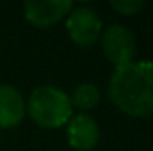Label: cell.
I'll use <instances>...</instances> for the list:
<instances>
[{"mask_svg":"<svg viewBox=\"0 0 153 151\" xmlns=\"http://www.w3.org/2000/svg\"><path fill=\"white\" fill-rule=\"evenodd\" d=\"M109 100L130 117L153 115V62H130L116 68L109 80Z\"/></svg>","mask_w":153,"mask_h":151,"instance_id":"obj_1","label":"cell"},{"mask_svg":"<svg viewBox=\"0 0 153 151\" xmlns=\"http://www.w3.org/2000/svg\"><path fill=\"white\" fill-rule=\"evenodd\" d=\"M27 114L38 126L53 130L64 126L71 119L73 105L62 89L55 85H41L29 96Z\"/></svg>","mask_w":153,"mask_h":151,"instance_id":"obj_2","label":"cell"},{"mask_svg":"<svg viewBox=\"0 0 153 151\" xmlns=\"http://www.w3.org/2000/svg\"><path fill=\"white\" fill-rule=\"evenodd\" d=\"M102 20L98 13L89 5H73L68 13L66 30L76 46L91 48L102 38Z\"/></svg>","mask_w":153,"mask_h":151,"instance_id":"obj_3","label":"cell"},{"mask_svg":"<svg viewBox=\"0 0 153 151\" xmlns=\"http://www.w3.org/2000/svg\"><path fill=\"white\" fill-rule=\"evenodd\" d=\"M102 50L105 57L114 64L116 68L126 66L134 62L137 46H135V38L130 29L125 25H111L105 30H102Z\"/></svg>","mask_w":153,"mask_h":151,"instance_id":"obj_4","label":"cell"},{"mask_svg":"<svg viewBox=\"0 0 153 151\" xmlns=\"http://www.w3.org/2000/svg\"><path fill=\"white\" fill-rule=\"evenodd\" d=\"M73 2L68 0H50V2H25L23 4V14L25 20L38 27L46 29L55 23H59L68 13L73 9Z\"/></svg>","mask_w":153,"mask_h":151,"instance_id":"obj_5","label":"cell"},{"mask_svg":"<svg viewBox=\"0 0 153 151\" xmlns=\"http://www.w3.org/2000/svg\"><path fill=\"white\" fill-rule=\"evenodd\" d=\"M66 137L76 151H91L100 141V126L89 114H75L68 121Z\"/></svg>","mask_w":153,"mask_h":151,"instance_id":"obj_6","label":"cell"},{"mask_svg":"<svg viewBox=\"0 0 153 151\" xmlns=\"http://www.w3.org/2000/svg\"><path fill=\"white\" fill-rule=\"evenodd\" d=\"M27 103L23 94L13 85H0V128H14L23 121Z\"/></svg>","mask_w":153,"mask_h":151,"instance_id":"obj_7","label":"cell"},{"mask_svg":"<svg viewBox=\"0 0 153 151\" xmlns=\"http://www.w3.org/2000/svg\"><path fill=\"white\" fill-rule=\"evenodd\" d=\"M102 93L93 82H82L73 89V94L70 96L71 105L80 110H91L100 103Z\"/></svg>","mask_w":153,"mask_h":151,"instance_id":"obj_8","label":"cell"},{"mask_svg":"<svg viewBox=\"0 0 153 151\" xmlns=\"http://www.w3.org/2000/svg\"><path fill=\"white\" fill-rule=\"evenodd\" d=\"M111 7L123 16H132V14H137L141 9H144V2L143 0H119V2L114 0L111 2Z\"/></svg>","mask_w":153,"mask_h":151,"instance_id":"obj_9","label":"cell"},{"mask_svg":"<svg viewBox=\"0 0 153 151\" xmlns=\"http://www.w3.org/2000/svg\"><path fill=\"white\" fill-rule=\"evenodd\" d=\"M0 139H2V130H0Z\"/></svg>","mask_w":153,"mask_h":151,"instance_id":"obj_10","label":"cell"}]
</instances>
